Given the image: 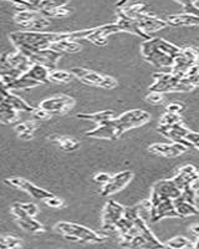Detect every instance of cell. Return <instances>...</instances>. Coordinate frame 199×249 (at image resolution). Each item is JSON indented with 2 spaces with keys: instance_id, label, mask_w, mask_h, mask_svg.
I'll return each instance as SVG.
<instances>
[{
  "instance_id": "681fc988",
  "label": "cell",
  "mask_w": 199,
  "mask_h": 249,
  "mask_svg": "<svg viewBox=\"0 0 199 249\" xmlns=\"http://www.w3.org/2000/svg\"><path fill=\"white\" fill-rule=\"evenodd\" d=\"M184 106L181 105V104H169V105L166 107V112H169V113H177V115H181V112L183 111Z\"/></svg>"
},
{
  "instance_id": "b9f144b4",
  "label": "cell",
  "mask_w": 199,
  "mask_h": 249,
  "mask_svg": "<svg viewBox=\"0 0 199 249\" xmlns=\"http://www.w3.org/2000/svg\"><path fill=\"white\" fill-rule=\"evenodd\" d=\"M70 9L67 8V6H60V8H56V9H52V10H48V12H44L41 13V15L45 18H65L67 17L68 14H70Z\"/></svg>"
},
{
  "instance_id": "ac0fdd59",
  "label": "cell",
  "mask_w": 199,
  "mask_h": 249,
  "mask_svg": "<svg viewBox=\"0 0 199 249\" xmlns=\"http://www.w3.org/2000/svg\"><path fill=\"white\" fill-rule=\"evenodd\" d=\"M157 131L165 137H167V139L172 140L174 143H181L188 148L192 147L191 144L185 141V136L189 132V130L185 128L182 124H174V126H162V124H158Z\"/></svg>"
},
{
  "instance_id": "603a6c76",
  "label": "cell",
  "mask_w": 199,
  "mask_h": 249,
  "mask_svg": "<svg viewBox=\"0 0 199 249\" xmlns=\"http://www.w3.org/2000/svg\"><path fill=\"white\" fill-rule=\"evenodd\" d=\"M6 54V60L12 65V68H14L15 70L20 71L21 74H25L26 71L30 70V68L33 66V62L25 56V55L21 53V51H15V53H5Z\"/></svg>"
},
{
  "instance_id": "6da1fadb",
  "label": "cell",
  "mask_w": 199,
  "mask_h": 249,
  "mask_svg": "<svg viewBox=\"0 0 199 249\" xmlns=\"http://www.w3.org/2000/svg\"><path fill=\"white\" fill-rule=\"evenodd\" d=\"M10 40L17 50L28 51H41L49 50L52 44L63 41V40H71V33H50V31H15L10 34Z\"/></svg>"
},
{
  "instance_id": "4fadbf2b",
  "label": "cell",
  "mask_w": 199,
  "mask_h": 249,
  "mask_svg": "<svg viewBox=\"0 0 199 249\" xmlns=\"http://www.w3.org/2000/svg\"><path fill=\"white\" fill-rule=\"evenodd\" d=\"M12 213L17 219V224H19L23 230L28 231L30 233H44L46 231L45 227L40 223L39 221L35 219V217H30L25 213V211L20 207L19 202L13 204Z\"/></svg>"
},
{
  "instance_id": "9a60e30c",
  "label": "cell",
  "mask_w": 199,
  "mask_h": 249,
  "mask_svg": "<svg viewBox=\"0 0 199 249\" xmlns=\"http://www.w3.org/2000/svg\"><path fill=\"white\" fill-rule=\"evenodd\" d=\"M181 195H182V192L177 187V184L174 183L173 178L162 179V181L157 182L153 186L151 198L177 199L181 197Z\"/></svg>"
},
{
  "instance_id": "8d00e7d4",
  "label": "cell",
  "mask_w": 199,
  "mask_h": 249,
  "mask_svg": "<svg viewBox=\"0 0 199 249\" xmlns=\"http://www.w3.org/2000/svg\"><path fill=\"white\" fill-rule=\"evenodd\" d=\"M54 141L56 142V143L59 144L60 147L63 148V150L67 151V152H70V151H75L80 147L79 142L75 141V140L71 139V137L57 136V137H55Z\"/></svg>"
},
{
  "instance_id": "7402d4cb",
  "label": "cell",
  "mask_w": 199,
  "mask_h": 249,
  "mask_svg": "<svg viewBox=\"0 0 199 249\" xmlns=\"http://www.w3.org/2000/svg\"><path fill=\"white\" fill-rule=\"evenodd\" d=\"M118 31L119 29L116 25V23L106 24V25L91 29V34L88 35L86 40L97 46H105L107 44V37L115 33H118Z\"/></svg>"
},
{
  "instance_id": "e0dca14e",
  "label": "cell",
  "mask_w": 199,
  "mask_h": 249,
  "mask_svg": "<svg viewBox=\"0 0 199 249\" xmlns=\"http://www.w3.org/2000/svg\"><path fill=\"white\" fill-rule=\"evenodd\" d=\"M198 179L199 171L194 166H192V164H187V166H183L178 171V173L176 175L173 181L177 184V187L181 190V192H183V191L192 188L194 182H197Z\"/></svg>"
},
{
  "instance_id": "db71d44e",
  "label": "cell",
  "mask_w": 199,
  "mask_h": 249,
  "mask_svg": "<svg viewBox=\"0 0 199 249\" xmlns=\"http://www.w3.org/2000/svg\"><path fill=\"white\" fill-rule=\"evenodd\" d=\"M4 101H5V96H4V93L0 91V104H1V102H4Z\"/></svg>"
},
{
  "instance_id": "8fae6325",
  "label": "cell",
  "mask_w": 199,
  "mask_h": 249,
  "mask_svg": "<svg viewBox=\"0 0 199 249\" xmlns=\"http://www.w3.org/2000/svg\"><path fill=\"white\" fill-rule=\"evenodd\" d=\"M151 211H149V215H151L152 222H158L163 218H179L174 208L173 199L168 198H151Z\"/></svg>"
},
{
  "instance_id": "e575fe53",
  "label": "cell",
  "mask_w": 199,
  "mask_h": 249,
  "mask_svg": "<svg viewBox=\"0 0 199 249\" xmlns=\"http://www.w3.org/2000/svg\"><path fill=\"white\" fill-rule=\"evenodd\" d=\"M165 246L167 249H188L193 248L194 243L191 239H188L187 237L177 235V237L171 238L167 243H165Z\"/></svg>"
},
{
  "instance_id": "7a4b0ae2",
  "label": "cell",
  "mask_w": 199,
  "mask_h": 249,
  "mask_svg": "<svg viewBox=\"0 0 199 249\" xmlns=\"http://www.w3.org/2000/svg\"><path fill=\"white\" fill-rule=\"evenodd\" d=\"M54 230L67 238L68 241L83 242V243H102L106 238L100 235L99 233L94 232L81 224L72 223V222H59L55 224Z\"/></svg>"
},
{
  "instance_id": "44dd1931",
  "label": "cell",
  "mask_w": 199,
  "mask_h": 249,
  "mask_svg": "<svg viewBox=\"0 0 199 249\" xmlns=\"http://www.w3.org/2000/svg\"><path fill=\"white\" fill-rule=\"evenodd\" d=\"M116 25L118 26L119 31H127V33L136 34L146 40L151 39V36H149V35H147L146 33H143V31L141 30V28L138 26V24H137L136 20L132 19V18H130L128 15H126L122 9H119V8H117Z\"/></svg>"
},
{
  "instance_id": "ee69618b",
  "label": "cell",
  "mask_w": 199,
  "mask_h": 249,
  "mask_svg": "<svg viewBox=\"0 0 199 249\" xmlns=\"http://www.w3.org/2000/svg\"><path fill=\"white\" fill-rule=\"evenodd\" d=\"M146 101L152 104V105H161L165 101V96L161 92H154V91H149L147 96H146Z\"/></svg>"
},
{
  "instance_id": "d4e9b609",
  "label": "cell",
  "mask_w": 199,
  "mask_h": 249,
  "mask_svg": "<svg viewBox=\"0 0 199 249\" xmlns=\"http://www.w3.org/2000/svg\"><path fill=\"white\" fill-rule=\"evenodd\" d=\"M1 92L4 93V96H5L6 101H8L9 104H10V105H12L13 107L17 111V112H19V111H25V112H29V113L34 112L35 107H33V106L29 105L25 100H23L21 97L17 96V95L13 93L12 91H9L8 89H5V90H1Z\"/></svg>"
},
{
  "instance_id": "9f6ffc18",
  "label": "cell",
  "mask_w": 199,
  "mask_h": 249,
  "mask_svg": "<svg viewBox=\"0 0 199 249\" xmlns=\"http://www.w3.org/2000/svg\"><path fill=\"white\" fill-rule=\"evenodd\" d=\"M194 192H196V197H198V198H199V188L194 190Z\"/></svg>"
},
{
  "instance_id": "f1b7e54d",
  "label": "cell",
  "mask_w": 199,
  "mask_h": 249,
  "mask_svg": "<svg viewBox=\"0 0 199 249\" xmlns=\"http://www.w3.org/2000/svg\"><path fill=\"white\" fill-rule=\"evenodd\" d=\"M17 119H19L17 111L6 100L0 104V124H14Z\"/></svg>"
},
{
  "instance_id": "5bb4252c",
  "label": "cell",
  "mask_w": 199,
  "mask_h": 249,
  "mask_svg": "<svg viewBox=\"0 0 199 249\" xmlns=\"http://www.w3.org/2000/svg\"><path fill=\"white\" fill-rule=\"evenodd\" d=\"M87 137H92V139H108V140H117L122 136L123 132L119 128L118 124H117L116 119H112L110 121H106L103 124H99L96 128L90 130L85 132Z\"/></svg>"
},
{
  "instance_id": "74e56055",
  "label": "cell",
  "mask_w": 199,
  "mask_h": 249,
  "mask_svg": "<svg viewBox=\"0 0 199 249\" xmlns=\"http://www.w3.org/2000/svg\"><path fill=\"white\" fill-rule=\"evenodd\" d=\"M37 15H40L39 13L30 12V10H20V12H17V14H15L14 20L17 25L21 26V25H24V24H26V23H29V21L34 20Z\"/></svg>"
},
{
  "instance_id": "ba28073f",
  "label": "cell",
  "mask_w": 199,
  "mask_h": 249,
  "mask_svg": "<svg viewBox=\"0 0 199 249\" xmlns=\"http://www.w3.org/2000/svg\"><path fill=\"white\" fill-rule=\"evenodd\" d=\"M21 51L30 61L33 62V65H41L45 66L50 71L56 70L57 61L60 57L63 56V54H60L57 51L51 50H41V51H28V50H19Z\"/></svg>"
},
{
  "instance_id": "30bf717a",
  "label": "cell",
  "mask_w": 199,
  "mask_h": 249,
  "mask_svg": "<svg viewBox=\"0 0 199 249\" xmlns=\"http://www.w3.org/2000/svg\"><path fill=\"white\" fill-rule=\"evenodd\" d=\"M5 183L9 186L15 187V188H19V190L24 191V192L28 193L30 197H33L34 199H40V201H45L46 198H50L54 196V193L49 192V191L44 190V188H40L36 184L32 183V182L26 181L25 178H21V177H9L5 179Z\"/></svg>"
},
{
  "instance_id": "ab89813d",
  "label": "cell",
  "mask_w": 199,
  "mask_h": 249,
  "mask_svg": "<svg viewBox=\"0 0 199 249\" xmlns=\"http://www.w3.org/2000/svg\"><path fill=\"white\" fill-rule=\"evenodd\" d=\"M0 242L4 244L6 249H17L23 246V241L13 235H0Z\"/></svg>"
},
{
  "instance_id": "4316f807",
  "label": "cell",
  "mask_w": 199,
  "mask_h": 249,
  "mask_svg": "<svg viewBox=\"0 0 199 249\" xmlns=\"http://www.w3.org/2000/svg\"><path fill=\"white\" fill-rule=\"evenodd\" d=\"M115 112L112 110H103L99 111V112H91V113H77L76 117L80 120H87V121L96 122V124H101L106 121L115 119Z\"/></svg>"
},
{
  "instance_id": "11a10c76",
  "label": "cell",
  "mask_w": 199,
  "mask_h": 249,
  "mask_svg": "<svg viewBox=\"0 0 199 249\" xmlns=\"http://www.w3.org/2000/svg\"><path fill=\"white\" fill-rule=\"evenodd\" d=\"M193 248L194 249H199V238H198V239H197V242H196V244H194Z\"/></svg>"
},
{
  "instance_id": "bcb514c9",
  "label": "cell",
  "mask_w": 199,
  "mask_h": 249,
  "mask_svg": "<svg viewBox=\"0 0 199 249\" xmlns=\"http://www.w3.org/2000/svg\"><path fill=\"white\" fill-rule=\"evenodd\" d=\"M44 202H45L46 206H49L50 208H55V210H57V208H61V207H64V204H65V202H64L63 198L56 197L55 195L52 196V197H50V198H46Z\"/></svg>"
},
{
  "instance_id": "f6af8a7d",
  "label": "cell",
  "mask_w": 199,
  "mask_h": 249,
  "mask_svg": "<svg viewBox=\"0 0 199 249\" xmlns=\"http://www.w3.org/2000/svg\"><path fill=\"white\" fill-rule=\"evenodd\" d=\"M19 204H20V207H21L24 211H25L26 214L30 215V217H35V215L39 213V207H37L35 203H32V202H28V203H21V202H19Z\"/></svg>"
},
{
  "instance_id": "836d02e7",
  "label": "cell",
  "mask_w": 199,
  "mask_h": 249,
  "mask_svg": "<svg viewBox=\"0 0 199 249\" xmlns=\"http://www.w3.org/2000/svg\"><path fill=\"white\" fill-rule=\"evenodd\" d=\"M49 26H50V20L48 18L43 17V15H37L34 20L24 24L20 28L25 29V31H41L44 29L49 28Z\"/></svg>"
},
{
  "instance_id": "d6986e66",
  "label": "cell",
  "mask_w": 199,
  "mask_h": 249,
  "mask_svg": "<svg viewBox=\"0 0 199 249\" xmlns=\"http://www.w3.org/2000/svg\"><path fill=\"white\" fill-rule=\"evenodd\" d=\"M138 26L143 33L149 35L151 33H156V31L162 30V29L167 28L168 24L166 20L159 19V18L154 17L152 13H146V14H141L138 17L134 18Z\"/></svg>"
},
{
  "instance_id": "5b68a950",
  "label": "cell",
  "mask_w": 199,
  "mask_h": 249,
  "mask_svg": "<svg viewBox=\"0 0 199 249\" xmlns=\"http://www.w3.org/2000/svg\"><path fill=\"white\" fill-rule=\"evenodd\" d=\"M72 75H74L76 79H79L80 81L86 84V85L90 86H97V88H102L106 90H111L118 86V82L116 79L111 76H105V75H101L96 71L87 70V69L83 68H72L70 70Z\"/></svg>"
},
{
  "instance_id": "d590c367",
  "label": "cell",
  "mask_w": 199,
  "mask_h": 249,
  "mask_svg": "<svg viewBox=\"0 0 199 249\" xmlns=\"http://www.w3.org/2000/svg\"><path fill=\"white\" fill-rule=\"evenodd\" d=\"M75 79L74 75L70 71H64V70H52L50 71L49 75V80L50 82H57V84H67V82L72 81Z\"/></svg>"
},
{
  "instance_id": "f35d334b",
  "label": "cell",
  "mask_w": 199,
  "mask_h": 249,
  "mask_svg": "<svg viewBox=\"0 0 199 249\" xmlns=\"http://www.w3.org/2000/svg\"><path fill=\"white\" fill-rule=\"evenodd\" d=\"M183 79L185 80L188 85H191L192 88H198L199 86V65L193 66L187 71V74L184 75Z\"/></svg>"
},
{
  "instance_id": "3957f363",
  "label": "cell",
  "mask_w": 199,
  "mask_h": 249,
  "mask_svg": "<svg viewBox=\"0 0 199 249\" xmlns=\"http://www.w3.org/2000/svg\"><path fill=\"white\" fill-rule=\"evenodd\" d=\"M153 85L149 86V91L154 92H184V91H192L193 88L188 85L184 79L176 76L169 72H156L153 75Z\"/></svg>"
},
{
  "instance_id": "1f68e13d",
  "label": "cell",
  "mask_w": 199,
  "mask_h": 249,
  "mask_svg": "<svg viewBox=\"0 0 199 249\" xmlns=\"http://www.w3.org/2000/svg\"><path fill=\"white\" fill-rule=\"evenodd\" d=\"M51 50L57 51L60 54H64V53H70V54H75V53H79V51L83 50V46L80 45L77 41H71V40H63V41H59V43H55L51 45Z\"/></svg>"
},
{
  "instance_id": "2e32d148",
  "label": "cell",
  "mask_w": 199,
  "mask_h": 249,
  "mask_svg": "<svg viewBox=\"0 0 199 249\" xmlns=\"http://www.w3.org/2000/svg\"><path fill=\"white\" fill-rule=\"evenodd\" d=\"M133 178V172L132 171H122L118 172L117 175L112 176L111 181L105 184L101 191V195L103 197H110V196L115 195V193L122 191L126 186Z\"/></svg>"
},
{
  "instance_id": "8992f818",
  "label": "cell",
  "mask_w": 199,
  "mask_h": 249,
  "mask_svg": "<svg viewBox=\"0 0 199 249\" xmlns=\"http://www.w3.org/2000/svg\"><path fill=\"white\" fill-rule=\"evenodd\" d=\"M199 61V49L198 48H185L182 49L181 54L174 59L173 68L171 72L176 76L183 79L187 71L193 66L198 65Z\"/></svg>"
},
{
  "instance_id": "cb8c5ba5",
  "label": "cell",
  "mask_w": 199,
  "mask_h": 249,
  "mask_svg": "<svg viewBox=\"0 0 199 249\" xmlns=\"http://www.w3.org/2000/svg\"><path fill=\"white\" fill-rule=\"evenodd\" d=\"M121 247L126 249H165L166 246H157V244L151 243L147 241L145 237L141 234L136 235L130 241L121 242Z\"/></svg>"
},
{
  "instance_id": "d6a6232c",
  "label": "cell",
  "mask_w": 199,
  "mask_h": 249,
  "mask_svg": "<svg viewBox=\"0 0 199 249\" xmlns=\"http://www.w3.org/2000/svg\"><path fill=\"white\" fill-rule=\"evenodd\" d=\"M41 84H39L37 81L35 80L30 79L26 75H21L17 80H15L14 82H12L10 85L6 86L9 91L12 90H29V89H33V88H36V86H40Z\"/></svg>"
},
{
  "instance_id": "52a82bcc",
  "label": "cell",
  "mask_w": 199,
  "mask_h": 249,
  "mask_svg": "<svg viewBox=\"0 0 199 249\" xmlns=\"http://www.w3.org/2000/svg\"><path fill=\"white\" fill-rule=\"evenodd\" d=\"M75 104H76L75 100L67 95H56V96L49 97V99L40 102L39 107L43 108L52 117L66 113L74 107Z\"/></svg>"
},
{
  "instance_id": "484cf974",
  "label": "cell",
  "mask_w": 199,
  "mask_h": 249,
  "mask_svg": "<svg viewBox=\"0 0 199 249\" xmlns=\"http://www.w3.org/2000/svg\"><path fill=\"white\" fill-rule=\"evenodd\" d=\"M168 25L171 26H194L199 25V18L193 17L189 14H173L166 19Z\"/></svg>"
},
{
  "instance_id": "277c9868",
  "label": "cell",
  "mask_w": 199,
  "mask_h": 249,
  "mask_svg": "<svg viewBox=\"0 0 199 249\" xmlns=\"http://www.w3.org/2000/svg\"><path fill=\"white\" fill-rule=\"evenodd\" d=\"M141 51L146 61L156 66L157 69H168L172 70L174 64V59L163 53L158 48L156 43V37H151L149 40H145L141 45Z\"/></svg>"
},
{
  "instance_id": "7c38bea8",
  "label": "cell",
  "mask_w": 199,
  "mask_h": 249,
  "mask_svg": "<svg viewBox=\"0 0 199 249\" xmlns=\"http://www.w3.org/2000/svg\"><path fill=\"white\" fill-rule=\"evenodd\" d=\"M126 207H123L122 204L117 203L114 199H110V201L106 203L105 210H103L102 214V228L107 231H115L116 230V226L121 218L125 214Z\"/></svg>"
},
{
  "instance_id": "83f0119b",
  "label": "cell",
  "mask_w": 199,
  "mask_h": 249,
  "mask_svg": "<svg viewBox=\"0 0 199 249\" xmlns=\"http://www.w3.org/2000/svg\"><path fill=\"white\" fill-rule=\"evenodd\" d=\"M173 204L174 208H176V212L178 214L179 218H184V217H189V215H196L198 214L199 211L198 208L196 207V204H192L189 202L184 201L182 197H179V198L173 199Z\"/></svg>"
},
{
  "instance_id": "ffe728a7",
  "label": "cell",
  "mask_w": 199,
  "mask_h": 249,
  "mask_svg": "<svg viewBox=\"0 0 199 249\" xmlns=\"http://www.w3.org/2000/svg\"><path fill=\"white\" fill-rule=\"evenodd\" d=\"M188 147L181 143H153L148 147V151L153 155L166 157V159H174L183 155Z\"/></svg>"
},
{
  "instance_id": "60d3db41",
  "label": "cell",
  "mask_w": 199,
  "mask_h": 249,
  "mask_svg": "<svg viewBox=\"0 0 199 249\" xmlns=\"http://www.w3.org/2000/svg\"><path fill=\"white\" fill-rule=\"evenodd\" d=\"M178 124H182V116L177 115V113L166 112L159 120V124H162V126H174Z\"/></svg>"
},
{
  "instance_id": "816d5d0a",
  "label": "cell",
  "mask_w": 199,
  "mask_h": 249,
  "mask_svg": "<svg viewBox=\"0 0 199 249\" xmlns=\"http://www.w3.org/2000/svg\"><path fill=\"white\" fill-rule=\"evenodd\" d=\"M191 232L193 233L196 237L199 238V224H193V226L191 227Z\"/></svg>"
},
{
  "instance_id": "7bdbcfd3",
  "label": "cell",
  "mask_w": 199,
  "mask_h": 249,
  "mask_svg": "<svg viewBox=\"0 0 199 249\" xmlns=\"http://www.w3.org/2000/svg\"><path fill=\"white\" fill-rule=\"evenodd\" d=\"M179 4L183 6V10H184L185 14L199 18V8L197 6L196 3H192V1H179Z\"/></svg>"
},
{
  "instance_id": "6f0895ef",
  "label": "cell",
  "mask_w": 199,
  "mask_h": 249,
  "mask_svg": "<svg viewBox=\"0 0 199 249\" xmlns=\"http://www.w3.org/2000/svg\"><path fill=\"white\" fill-rule=\"evenodd\" d=\"M0 249H6L5 247H4V244L1 243V242H0Z\"/></svg>"
},
{
  "instance_id": "f907efd6",
  "label": "cell",
  "mask_w": 199,
  "mask_h": 249,
  "mask_svg": "<svg viewBox=\"0 0 199 249\" xmlns=\"http://www.w3.org/2000/svg\"><path fill=\"white\" fill-rule=\"evenodd\" d=\"M32 115L36 120H48V119H50V117H51L48 112H46V111H44L43 108H40V107L35 108L34 112H33Z\"/></svg>"
},
{
  "instance_id": "f546056e",
  "label": "cell",
  "mask_w": 199,
  "mask_h": 249,
  "mask_svg": "<svg viewBox=\"0 0 199 249\" xmlns=\"http://www.w3.org/2000/svg\"><path fill=\"white\" fill-rule=\"evenodd\" d=\"M28 77H30V79L35 80V81H37L39 84H49L50 82V80H49V75H50V70L49 69H46L45 66H41V65H33L32 68H30V70L26 71L25 74Z\"/></svg>"
},
{
  "instance_id": "9c48e42d",
  "label": "cell",
  "mask_w": 199,
  "mask_h": 249,
  "mask_svg": "<svg viewBox=\"0 0 199 249\" xmlns=\"http://www.w3.org/2000/svg\"><path fill=\"white\" fill-rule=\"evenodd\" d=\"M116 120L119 128H121L122 132L125 133L126 131L139 127V126L147 124V122L151 120V113L147 112V111L145 110L136 108V110H131L122 113V115L117 117Z\"/></svg>"
},
{
  "instance_id": "4dcf8cb0",
  "label": "cell",
  "mask_w": 199,
  "mask_h": 249,
  "mask_svg": "<svg viewBox=\"0 0 199 249\" xmlns=\"http://www.w3.org/2000/svg\"><path fill=\"white\" fill-rule=\"evenodd\" d=\"M39 124L36 121H26L15 126V132L17 136L23 140H33L34 139V133L37 130Z\"/></svg>"
},
{
  "instance_id": "f5cc1de1",
  "label": "cell",
  "mask_w": 199,
  "mask_h": 249,
  "mask_svg": "<svg viewBox=\"0 0 199 249\" xmlns=\"http://www.w3.org/2000/svg\"><path fill=\"white\" fill-rule=\"evenodd\" d=\"M5 89H6L5 84H4V82H3V79H1V76H0V91L5 90Z\"/></svg>"
},
{
  "instance_id": "680465c9",
  "label": "cell",
  "mask_w": 199,
  "mask_h": 249,
  "mask_svg": "<svg viewBox=\"0 0 199 249\" xmlns=\"http://www.w3.org/2000/svg\"><path fill=\"white\" fill-rule=\"evenodd\" d=\"M194 147H196L197 150H199V143H198V144H196V146H194Z\"/></svg>"
},
{
  "instance_id": "7dc6e473",
  "label": "cell",
  "mask_w": 199,
  "mask_h": 249,
  "mask_svg": "<svg viewBox=\"0 0 199 249\" xmlns=\"http://www.w3.org/2000/svg\"><path fill=\"white\" fill-rule=\"evenodd\" d=\"M111 178H112V176L110 175V173H106V172H99L94 176V181L99 184H102V186L107 184L108 182L111 181Z\"/></svg>"
},
{
  "instance_id": "c3c4849f",
  "label": "cell",
  "mask_w": 199,
  "mask_h": 249,
  "mask_svg": "<svg viewBox=\"0 0 199 249\" xmlns=\"http://www.w3.org/2000/svg\"><path fill=\"white\" fill-rule=\"evenodd\" d=\"M185 141L191 144L192 147H194L196 144L199 143V132L189 130V132H188L187 136H185Z\"/></svg>"
}]
</instances>
